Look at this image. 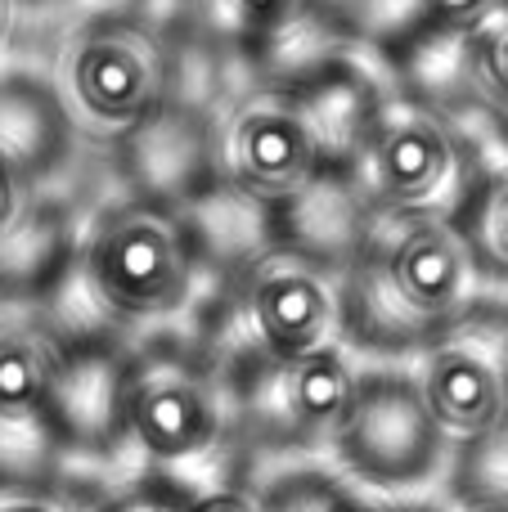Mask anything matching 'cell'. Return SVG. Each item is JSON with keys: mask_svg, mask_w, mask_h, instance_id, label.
<instances>
[{"mask_svg": "<svg viewBox=\"0 0 508 512\" xmlns=\"http://www.w3.org/2000/svg\"><path fill=\"white\" fill-rule=\"evenodd\" d=\"M387 81L351 63L306 95L252 86L216 117L221 189L261 221H279L297 198L342 176L374 122Z\"/></svg>", "mask_w": 508, "mask_h": 512, "instance_id": "cell-1", "label": "cell"}, {"mask_svg": "<svg viewBox=\"0 0 508 512\" xmlns=\"http://www.w3.org/2000/svg\"><path fill=\"white\" fill-rule=\"evenodd\" d=\"M486 292L455 216H387L342 270L347 351L419 360Z\"/></svg>", "mask_w": 508, "mask_h": 512, "instance_id": "cell-2", "label": "cell"}, {"mask_svg": "<svg viewBox=\"0 0 508 512\" xmlns=\"http://www.w3.org/2000/svg\"><path fill=\"white\" fill-rule=\"evenodd\" d=\"M194 337L221 369L347 346L342 270L266 234L248 256L234 261Z\"/></svg>", "mask_w": 508, "mask_h": 512, "instance_id": "cell-3", "label": "cell"}, {"mask_svg": "<svg viewBox=\"0 0 508 512\" xmlns=\"http://www.w3.org/2000/svg\"><path fill=\"white\" fill-rule=\"evenodd\" d=\"M491 144L482 122L387 86L351 167L342 171L360 203L387 216H459L477 189Z\"/></svg>", "mask_w": 508, "mask_h": 512, "instance_id": "cell-4", "label": "cell"}, {"mask_svg": "<svg viewBox=\"0 0 508 512\" xmlns=\"http://www.w3.org/2000/svg\"><path fill=\"white\" fill-rule=\"evenodd\" d=\"M203 265L207 243L189 212L122 194L81 230L72 274L108 328H149L194 301Z\"/></svg>", "mask_w": 508, "mask_h": 512, "instance_id": "cell-5", "label": "cell"}, {"mask_svg": "<svg viewBox=\"0 0 508 512\" xmlns=\"http://www.w3.org/2000/svg\"><path fill=\"white\" fill-rule=\"evenodd\" d=\"M122 441L162 477L230 450V382L198 337L158 333L131 346Z\"/></svg>", "mask_w": 508, "mask_h": 512, "instance_id": "cell-6", "label": "cell"}, {"mask_svg": "<svg viewBox=\"0 0 508 512\" xmlns=\"http://www.w3.org/2000/svg\"><path fill=\"white\" fill-rule=\"evenodd\" d=\"M63 86L72 122L117 144L180 99V36L144 14H95L72 36Z\"/></svg>", "mask_w": 508, "mask_h": 512, "instance_id": "cell-7", "label": "cell"}, {"mask_svg": "<svg viewBox=\"0 0 508 512\" xmlns=\"http://www.w3.org/2000/svg\"><path fill=\"white\" fill-rule=\"evenodd\" d=\"M347 346H324L293 360H252L225 369L230 382V450L243 459L329 450L351 400L360 364Z\"/></svg>", "mask_w": 508, "mask_h": 512, "instance_id": "cell-8", "label": "cell"}, {"mask_svg": "<svg viewBox=\"0 0 508 512\" xmlns=\"http://www.w3.org/2000/svg\"><path fill=\"white\" fill-rule=\"evenodd\" d=\"M450 436L432 418L414 369L378 364L360 373L342 427L329 441V459L342 477L383 495H410L432 477H446Z\"/></svg>", "mask_w": 508, "mask_h": 512, "instance_id": "cell-9", "label": "cell"}, {"mask_svg": "<svg viewBox=\"0 0 508 512\" xmlns=\"http://www.w3.org/2000/svg\"><path fill=\"white\" fill-rule=\"evenodd\" d=\"M414 378L450 445L508 423V297L482 292L414 360Z\"/></svg>", "mask_w": 508, "mask_h": 512, "instance_id": "cell-10", "label": "cell"}, {"mask_svg": "<svg viewBox=\"0 0 508 512\" xmlns=\"http://www.w3.org/2000/svg\"><path fill=\"white\" fill-rule=\"evenodd\" d=\"M117 176L126 194L149 203L194 212L212 194H221V149L216 117L189 99H171L158 117L135 126L113 144Z\"/></svg>", "mask_w": 508, "mask_h": 512, "instance_id": "cell-11", "label": "cell"}, {"mask_svg": "<svg viewBox=\"0 0 508 512\" xmlns=\"http://www.w3.org/2000/svg\"><path fill=\"white\" fill-rule=\"evenodd\" d=\"M131 342L117 328L63 333L59 369L50 391V423L63 450H86L108 459L122 450V382Z\"/></svg>", "mask_w": 508, "mask_h": 512, "instance_id": "cell-12", "label": "cell"}, {"mask_svg": "<svg viewBox=\"0 0 508 512\" xmlns=\"http://www.w3.org/2000/svg\"><path fill=\"white\" fill-rule=\"evenodd\" d=\"M360 59H365V54L342 32L329 0H306V5L293 9L279 27H270L239 63H248L252 86L306 95V90L324 86L329 77H338L342 68H351V63H360Z\"/></svg>", "mask_w": 508, "mask_h": 512, "instance_id": "cell-13", "label": "cell"}, {"mask_svg": "<svg viewBox=\"0 0 508 512\" xmlns=\"http://www.w3.org/2000/svg\"><path fill=\"white\" fill-rule=\"evenodd\" d=\"M77 225L59 203H27L9 230H0V292L50 297L77 270Z\"/></svg>", "mask_w": 508, "mask_h": 512, "instance_id": "cell-14", "label": "cell"}, {"mask_svg": "<svg viewBox=\"0 0 508 512\" xmlns=\"http://www.w3.org/2000/svg\"><path fill=\"white\" fill-rule=\"evenodd\" d=\"M374 221L378 216L360 203V194L347 185V176H329L306 198H297L279 221H270L266 234H275V239H284V243H293V248L347 270L351 256L360 252V243L374 230Z\"/></svg>", "mask_w": 508, "mask_h": 512, "instance_id": "cell-15", "label": "cell"}, {"mask_svg": "<svg viewBox=\"0 0 508 512\" xmlns=\"http://www.w3.org/2000/svg\"><path fill=\"white\" fill-rule=\"evenodd\" d=\"M68 140H72L68 104H59L50 90L32 86V81L0 86V153L14 158L27 180L59 167L63 153H68Z\"/></svg>", "mask_w": 508, "mask_h": 512, "instance_id": "cell-16", "label": "cell"}, {"mask_svg": "<svg viewBox=\"0 0 508 512\" xmlns=\"http://www.w3.org/2000/svg\"><path fill=\"white\" fill-rule=\"evenodd\" d=\"M266 512H441L437 504H414L405 495H383L338 468H293L270 481H257Z\"/></svg>", "mask_w": 508, "mask_h": 512, "instance_id": "cell-17", "label": "cell"}, {"mask_svg": "<svg viewBox=\"0 0 508 512\" xmlns=\"http://www.w3.org/2000/svg\"><path fill=\"white\" fill-rule=\"evenodd\" d=\"M329 9L351 36V45L383 68H392L423 36L437 32L432 0H329Z\"/></svg>", "mask_w": 508, "mask_h": 512, "instance_id": "cell-18", "label": "cell"}, {"mask_svg": "<svg viewBox=\"0 0 508 512\" xmlns=\"http://www.w3.org/2000/svg\"><path fill=\"white\" fill-rule=\"evenodd\" d=\"M306 0H185L180 36L212 54H243Z\"/></svg>", "mask_w": 508, "mask_h": 512, "instance_id": "cell-19", "label": "cell"}, {"mask_svg": "<svg viewBox=\"0 0 508 512\" xmlns=\"http://www.w3.org/2000/svg\"><path fill=\"white\" fill-rule=\"evenodd\" d=\"M473 265L486 288L508 292V149L491 153L477 189L468 194L464 212L455 216Z\"/></svg>", "mask_w": 508, "mask_h": 512, "instance_id": "cell-20", "label": "cell"}, {"mask_svg": "<svg viewBox=\"0 0 508 512\" xmlns=\"http://www.w3.org/2000/svg\"><path fill=\"white\" fill-rule=\"evenodd\" d=\"M468 113L508 149V5L464 36Z\"/></svg>", "mask_w": 508, "mask_h": 512, "instance_id": "cell-21", "label": "cell"}, {"mask_svg": "<svg viewBox=\"0 0 508 512\" xmlns=\"http://www.w3.org/2000/svg\"><path fill=\"white\" fill-rule=\"evenodd\" d=\"M446 504L508 512V423L450 450Z\"/></svg>", "mask_w": 508, "mask_h": 512, "instance_id": "cell-22", "label": "cell"}, {"mask_svg": "<svg viewBox=\"0 0 508 512\" xmlns=\"http://www.w3.org/2000/svg\"><path fill=\"white\" fill-rule=\"evenodd\" d=\"M108 490L90 486V481H36V486H9V499L0 512H104Z\"/></svg>", "mask_w": 508, "mask_h": 512, "instance_id": "cell-23", "label": "cell"}, {"mask_svg": "<svg viewBox=\"0 0 508 512\" xmlns=\"http://www.w3.org/2000/svg\"><path fill=\"white\" fill-rule=\"evenodd\" d=\"M189 499L194 490L180 486L176 477L149 472V477H135L131 486L108 490L104 512H189Z\"/></svg>", "mask_w": 508, "mask_h": 512, "instance_id": "cell-24", "label": "cell"}, {"mask_svg": "<svg viewBox=\"0 0 508 512\" xmlns=\"http://www.w3.org/2000/svg\"><path fill=\"white\" fill-rule=\"evenodd\" d=\"M504 5L508 0H432V23L446 36H468V32H477L486 18L500 14Z\"/></svg>", "mask_w": 508, "mask_h": 512, "instance_id": "cell-25", "label": "cell"}, {"mask_svg": "<svg viewBox=\"0 0 508 512\" xmlns=\"http://www.w3.org/2000/svg\"><path fill=\"white\" fill-rule=\"evenodd\" d=\"M189 512H266V508L257 499V486H248V481H221V486L194 490Z\"/></svg>", "mask_w": 508, "mask_h": 512, "instance_id": "cell-26", "label": "cell"}, {"mask_svg": "<svg viewBox=\"0 0 508 512\" xmlns=\"http://www.w3.org/2000/svg\"><path fill=\"white\" fill-rule=\"evenodd\" d=\"M23 212H27V176L14 158L0 153V230H9Z\"/></svg>", "mask_w": 508, "mask_h": 512, "instance_id": "cell-27", "label": "cell"}, {"mask_svg": "<svg viewBox=\"0 0 508 512\" xmlns=\"http://www.w3.org/2000/svg\"><path fill=\"white\" fill-rule=\"evenodd\" d=\"M441 512H495V508H468V504H446Z\"/></svg>", "mask_w": 508, "mask_h": 512, "instance_id": "cell-28", "label": "cell"}]
</instances>
